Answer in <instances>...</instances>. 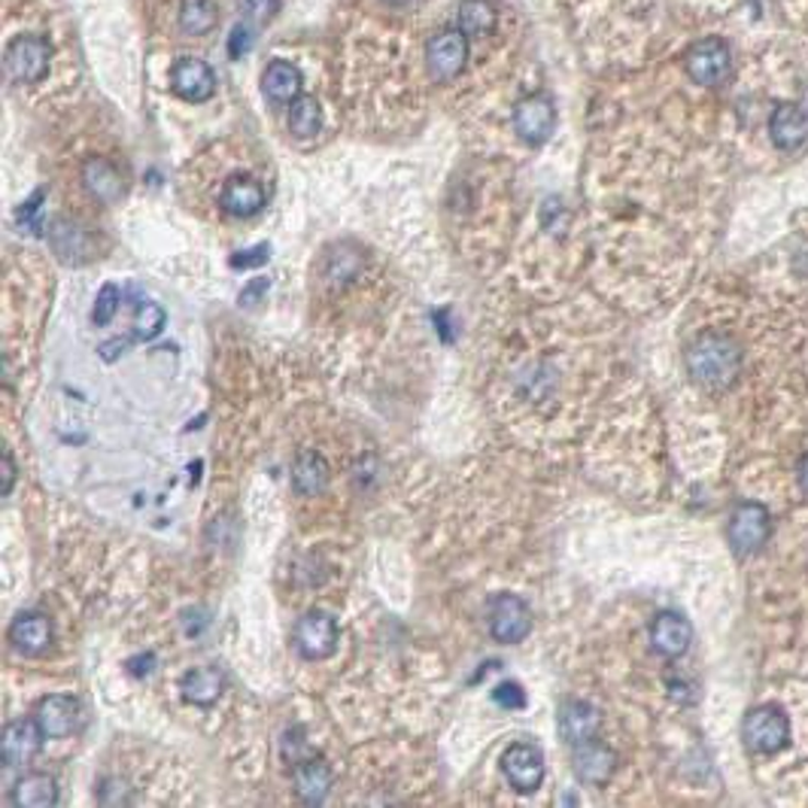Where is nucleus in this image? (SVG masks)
<instances>
[{"label": "nucleus", "mask_w": 808, "mask_h": 808, "mask_svg": "<svg viewBox=\"0 0 808 808\" xmlns=\"http://www.w3.org/2000/svg\"><path fill=\"white\" fill-rule=\"evenodd\" d=\"M687 371L699 386L705 389H724L736 380L741 371V350L739 343L726 335H702L696 343L687 350Z\"/></svg>", "instance_id": "1"}, {"label": "nucleus", "mask_w": 808, "mask_h": 808, "mask_svg": "<svg viewBox=\"0 0 808 808\" xmlns=\"http://www.w3.org/2000/svg\"><path fill=\"white\" fill-rule=\"evenodd\" d=\"M687 77L702 89H717L729 80L733 73V56H729V46L721 37H705L696 40L684 56Z\"/></svg>", "instance_id": "2"}, {"label": "nucleus", "mask_w": 808, "mask_h": 808, "mask_svg": "<svg viewBox=\"0 0 808 808\" xmlns=\"http://www.w3.org/2000/svg\"><path fill=\"white\" fill-rule=\"evenodd\" d=\"M741 739L748 745V751L753 753H763V757L778 753L791 741V721H787V714H781V709L760 705V709H753L745 717Z\"/></svg>", "instance_id": "3"}, {"label": "nucleus", "mask_w": 808, "mask_h": 808, "mask_svg": "<svg viewBox=\"0 0 808 808\" xmlns=\"http://www.w3.org/2000/svg\"><path fill=\"white\" fill-rule=\"evenodd\" d=\"M468 61V34L462 28H447L435 34L429 46H425V68L429 73L447 83L453 77H459L466 70Z\"/></svg>", "instance_id": "4"}, {"label": "nucleus", "mask_w": 808, "mask_h": 808, "mask_svg": "<svg viewBox=\"0 0 808 808\" xmlns=\"http://www.w3.org/2000/svg\"><path fill=\"white\" fill-rule=\"evenodd\" d=\"M295 651L311 663L329 659L338 651V623L326 611H307L292 632Z\"/></svg>", "instance_id": "5"}, {"label": "nucleus", "mask_w": 808, "mask_h": 808, "mask_svg": "<svg viewBox=\"0 0 808 808\" xmlns=\"http://www.w3.org/2000/svg\"><path fill=\"white\" fill-rule=\"evenodd\" d=\"M3 68L7 77L13 83H37L43 80V73L49 68V43L43 40L40 34H22L10 43L7 58H3Z\"/></svg>", "instance_id": "6"}, {"label": "nucleus", "mask_w": 808, "mask_h": 808, "mask_svg": "<svg viewBox=\"0 0 808 808\" xmlns=\"http://www.w3.org/2000/svg\"><path fill=\"white\" fill-rule=\"evenodd\" d=\"M553 128H557V107L548 95L523 97L514 107V131L523 143L541 147L550 140Z\"/></svg>", "instance_id": "7"}, {"label": "nucleus", "mask_w": 808, "mask_h": 808, "mask_svg": "<svg viewBox=\"0 0 808 808\" xmlns=\"http://www.w3.org/2000/svg\"><path fill=\"white\" fill-rule=\"evenodd\" d=\"M490 632L495 642L517 644L532 632V611L520 596L502 593L490 602Z\"/></svg>", "instance_id": "8"}, {"label": "nucleus", "mask_w": 808, "mask_h": 808, "mask_svg": "<svg viewBox=\"0 0 808 808\" xmlns=\"http://www.w3.org/2000/svg\"><path fill=\"white\" fill-rule=\"evenodd\" d=\"M769 532H772V520H769V511L757 502H745L733 511V520H729V544L739 557H748L757 548L766 544Z\"/></svg>", "instance_id": "9"}, {"label": "nucleus", "mask_w": 808, "mask_h": 808, "mask_svg": "<svg viewBox=\"0 0 808 808\" xmlns=\"http://www.w3.org/2000/svg\"><path fill=\"white\" fill-rule=\"evenodd\" d=\"M502 772L517 794H535L544 781V753L535 745H511L502 753Z\"/></svg>", "instance_id": "10"}, {"label": "nucleus", "mask_w": 808, "mask_h": 808, "mask_svg": "<svg viewBox=\"0 0 808 808\" xmlns=\"http://www.w3.org/2000/svg\"><path fill=\"white\" fill-rule=\"evenodd\" d=\"M43 726L37 724V717L28 721V717H19V721H10L3 736H0V760L3 766H25L31 763L43 745Z\"/></svg>", "instance_id": "11"}, {"label": "nucleus", "mask_w": 808, "mask_h": 808, "mask_svg": "<svg viewBox=\"0 0 808 808\" xmlns=\"http://www.w3.org/2000/svg\"><path fill=\"white\" fill-rule=\"evenodd\" d=\"M171 89L189 104H204L216 92V73L201 58H179L171 68Z\"/></svg>", "instance_id": "12"}, {"label": "nucleus", "mask_w": 808, "mask_h": 808, "mask_svg": "<svg viewBox=\"0 0 808 808\" xmlns=\"http://www.w3.org/2000/svg\"><path fill=\"white\" fill-rule=\"evenodd\" d=\"M690 642H693V627H690L687 617L675 614V611H663V614L654 617V623H651V644H654V651H657L659 657H684Z\"/></svg>", "instance_id": "13"}, {"label": "nucleus", "mask_w": 808, "mask_h": 808, "mask_svg": "<svg viewBox=\"0 0 808 808\" xmlns=\"http://www.w3.org/2000/svg\"><path fill=\"white\" fill-rule=\"evenodd\" d=\"M268 201L265 195V186L259 179L247 177V174H237V177L225 179L220 192V207L229 213V216H237V220H249L256 216L261 207Z\"/></svg>", "instance_id": "14"}, {"label": "nucleus", "mask_w": 808, "mask_h": 808, "mask_svg": "<svg viewBox=\"0 0 808 808\" xmlns=\"http://www.w3.org/2000/svg\"><path fill=\"white\" fill-rule=\"evenodd\" d=\"M769 138L784 152L799 150L808 140V113L799 104H781L769 116Z\"/></svg>", "instance_id": "15"}, {"label": "nucleus", "mask_w": 808, "mask_h": 808, "mask_svg": "<svg viewBox=\"0 0 808 808\" xmlns=\"http://www.w3.org/2000/svg\"><path fill=\"white\" fill-rule=\"evenodd\" d=\"M37 724L43 726L46 739H68L80 726V702L70 696H46L37 705Z\"/></svg>", "instance_id": "16"}, {"label": "nucleus", "mask_w": 808, "mask_h": 808, "mask_svg": "<svg viewBox=\"0 0 808 808\" xmlns=\"http://www.w3.org/2000/svg\"><path fill=\"white\" fill-rule=\"evenodd\" d=\"M599 726H602V717H599V712H596L593 705L581 702V699H569V702H562L560 733H562V739L569 741L572 748L584 745V741L596 739V736H599Z\"/></svg>", "instance_id": "17"}, {"label": "nucleus", "mask_w": 808, "mask_h": 808, "mask_svg": "<svg viewBox=\"0 0 808 808\" xmlns=\"http://www.w3.org/2000/svg\"><path fill=\"white\" fill-rule=\"evenodd\" d=\"M614 751L611 748H605L599 741H584V745H577L575 748V760H572V769H575L577 781H584V784H593V787H599L605 781L611 778V772H614Z\"/></svg>", "instance_id": "18"}, {"label": "nucleus", "mask_w": 808, "mask_h": 808, "mask_svg": "<svg viewBox=\"0 0 808 808\" xmlns=\"http://www.w3.org/2000/svg\"><path fill=\"white\" fill-rule=\"evenodd\" d=\"M331 769L326 760H302L292 769V784H295V796L304 806H319L326 803L331 791Z\"/></svg>", "instance_id": "19"}, {"label": "nucleus", "mask_w": 808, "mask_h": 808, "mask_svg": "<svg viewBox=\"0 0 808 808\" xmlns=\"http://www.w3.org/2000/svg\"><path fill=\"white\" fill-rule=\"evenodd\" d=\"M83 186L101 204H116L125 195V179L107 159H89L83 165Z\"/></svg>", "instance_id": "20"}, {"label": "nucleus", "mask_w": 808, "mask_h": 808, "mask_svg": "<svg viewBox=\"0 0 808 808\" xmlns=\"http://www.w3.org/2000/svg\"><path fill=\"white\" fill-rule=\"evenodd\" d=\"M10 642L19 654L25 657H40L43 651L52 644V623L43 614H22L15 617L10 627Z\"/></svg>", "instance_id": "21"}, {"label": "nucleus", "mask_w": 808, "mask_h": 808, "mask_svg": "<svg viewBox=\"0 0 808 808\" xmlns=\"http://www.w3.org/2000/svg\"><path fill=\"white\" fill-rule=\"evenodd\" d=\"M58 803V784L46 772H31L15 781L10 806L15 808H52Z\"/></svg>", "instance_id": "22"}, {"label": "nucleus", "mask_w": 808, "mask_h": 808, "mask_svg": "<svg viewBox=\"0 0 808 808\" xmlns=\"http://www.w3.org/2000/svg\"><path fill=\"white\" fill-rule=\"evenodd\" d=\"M261 92L271 97L274 104H292L302 95V73L295 65H289L283 58H274L265 73H261Z\"/></svg>", "instance_id": "23"}, {"label": "nucleus", "mask_w": 808, "mask_h": 808, "mask_svg": "<svg viewBox=\"0 0 808 808\" xmlns=\"http://www.w3.org/2000/svg\"><path fill=\"white\" fill-rule=\"evenodd\" d=\"M49 244L56 249V256L68 265H80L92 256V244H89V234L77 225V222L56 220L49 229Z\"/></svg>", "instance_id": "24"}, {"label": "nucleus", "mask_w": 808, "mask_h": 808, "mask_svg": "<svg viewBox=\"0 0 808 808\" xmlns=\"http://www.w3.org/2000/svg\"><path fill=\"white\" fill-rule=\"evenodd\" d=\"M225 690V675L213 666H201V669H192L186 678H183V696L189 699L198 709H210L216 705V699L222 696Z\"/></svg>", "instance_id": "25"}, {"label": "nucleus", "mask_w": 808, "mask_h": 808, "mask_svg": "<svg viewBox=\"0 0 808 808\" xmlns=\"http://www.w3.org/2000/svg\"><path fill=\"white\" fill-rule=\"evenodd\" d=\"M329 483V462L316 450H302L292 466V487L302 495H319Z\"/></svg>", "instance_id": "26"}, {"label": "nucleus", "mask_w": 808, "mask_h": 808, "mask_svg": "<svg viewBox=\"0 0 808 808\" xmlns=\"http://www.w3.org/2000/svg\"><path fill=\"white\" fill-rule=\"evenodd\" d=\"M319 128H323V107H319V101L311 95L295 97L289 104V131L295 138L307 140L319 134Z\"/></svg>", "instance_id": "27"}, {"label": "nucleus", "mask_w": 808, "mask_h": 808, "mask_svg": "<svg viewBox=\"0 0 808 808\" xmlns=\"http://www.w3.org/2000/svg\"><path fill=\"white\" fill-rule=\"evenodd\" d=\"M216 25V7L213 0H183L179 7V28L186 34H207Z\"/></svg>", "instance_id": "28"}, {"label": "nucleus", "mask_w": 808, "mask_h": 808, "mask_svg": "<svg viewBox=\"0 0 808 808\" xmlns=\"http://www.w3.org/2000/svg\"><path fill=\"white\" fill-rule=\"evenodd\" d=\"M456 19L466 34H487L495 25V7L490 0H462Z\"/></svg>", "instance_id": "29"}, {"label": "nucleus", "mask_w": 808, "mask_h": 808, "mask_svg": "<svg viewBox=\"0 0 808 808\" xmlns=\"http://www.w3.org/2000/svg\"><path fill=\"white\" fill-rule=\"evenodd\" d=\"M134 326H138L140 341H152V338H159L162 329H165V311H162V304H155V302L140 304Z\"/></svg>", "instance_id": "30"}, {"label": "nucleus", "mask_w": 808, "mask_h": 808, "mask_svg": "<svg viewBox=\"0 0 808 808\" xmlns=\"http://www.w3.org/2000/svg\"><path fill=\"white\" fill-rule=\"evenodd\" d=\"M119 311V289L107 283V286H101L95 298V311H92V323L95 326H107L113 316Z\"/></svg>", "instance_id": "31"}, {"label": "nucleus", "mask_w": 808, "mask_h": 808, "mask_svg": "<svg viewBox=\"0 0 808 808\" xmlns=\"http://www.w3.org/2000/svg\"><path fill=\"white\" fill-rule=\"evenodd\" d=\"M268 256H271V249L265 247V244H259V247H253V249H247V253H241V256H234L232 268H259V265L268 261Z\"/></svg>", "instance_id": "32"}, {"label": "nucleus", "mask_w": 808, "mask_h": 808, "mask_svg": "<svg viewBox=\"0 0 808 808\" xmlns=\"http://www.w3.org/2000/svg\"><path fill=\"white\" fill-rule=\"evenodd\" d=\"M495 702L507 705V709H523L526 696H523V690L517 684H499L495 687Z\"/></svg>", "instance_id": "33"}, {"label": "nucleus", "mask_w": 808, "mask_h": 808, "mask_svg": "<svg viewBox=\"0 0 808 808\" xmlns=\"http://www.w3.org/2000/svg\"><path fill=\"white\" fill-rule=\"evenodd\" d=\"M0 475H3V487H0V493H3V499H7V495L13 493V483H15V462H13V456H10V450L0 453Z\"/></svg>", "instance_id": "34"}, {"label": "nucleus", "mask_w": 808, "mask_h": 808, "mask_svg": "<svg viewBox=\"0 0 808 808\" xmlns=\"http://www.w3.org/2000/svg\"><path fill=\"white\" fill-rule=\"evenodd\" d=\"M249 40H253V31H249V25H237V28L232 31V58H241L244 52H247V46Z\"/></svg>", "instance_id": "35"}, {"label": "nucleus", "mask_w": 808, "mask_h": 808, "mask_svg": "<svg viewBox=\"0 0 808 808\" xmlns=\"http://www.w3.org/2000/svg\"><path fill=\"white\" fill-rule=\"evenodd\" d=\"M244 10L261 22V19H271L277 13V0H244Z\"/></svg>", "instance_id": "36"}, {"label": "nucleus", "mask_w": 808, "mask_h": 808, "mask_svg": "<svg viewBox=\"0 0 808 808\" xmlns=\"http://www.w3.org/2000/svg\"><path fill=\"white\" fill-rule=\"evenodd\" d=\"M265 292H268V280H265V277H261V280H253L249 286L241 289V304H244V307H253V304L259 302V295H265Z\"/></svg>", "instance_id": "37"}, {"label": "nucleus", "mask_w": 808, "mask_h": 808, "mask_svg": "<svg viewBox=\"0 0 808 808\" xmlns=\"http://www.w3.org/2000/svg\"><path fill=\"white\" fill-rule=\"evenodd\" d=\"M799 487L808 493V456L803 459V466H799Z\"/></svg>", "instance_id": "38"}, {"label": "nucleus", "mask_w": 808, "mask_h": 808, "mask_svg": "<svg viewBox=\"0 0 808 808\" xmlns=\"http://www.w3.org/2000/svg\"><path fill=\"white\" fill-rule=\"evenodd\" d=\"M389 3H411V0H389Z\"/></svg>", "instance_id": "39"}]
</instances>
